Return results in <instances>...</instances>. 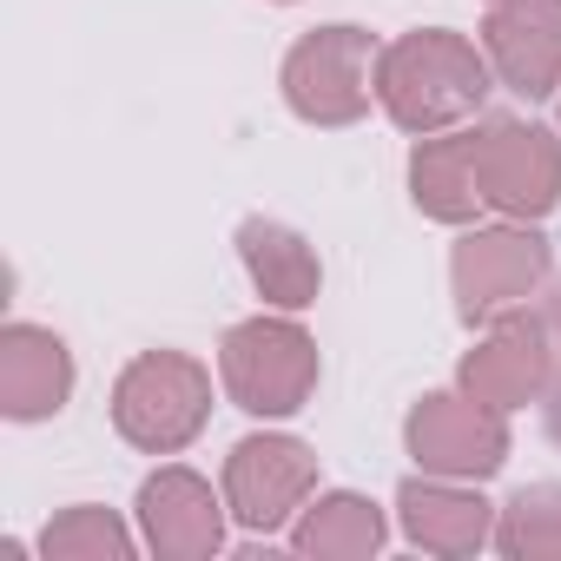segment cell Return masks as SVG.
Instances as JSON below:
<instances>
[{"instance_id":"cell-13","label":"cell","mask_w":561,"mask_h":561,"mask_svg":"<svg viewBox=\"0 0 561 561\" xmlns=\"http://www.w3.org/2000/svg\"><path fill=\"white\" fill-rule=\"evenodd\" d=\"M397 515H403V535L430 554H476L482 541H495V515L482 495L456 489L449 476L436 482H403L397 495Z\"/></svg>"},{"instance_id":"cell-11","label":"cell","mask_w":561,"mask_h":561,"mask_svg":"<svg viewBox=\"0 0 561 561\" xmlns=\"http://www.w3.org/2000/svg\"><path fill=\"white\" fill-rule=\"evenodd\" d=\"M482 47H489V67L502 73V87L548 100L561 87V0H495Z\"/></svg>"},{"instance_id":"cell-5","label":"cell","mask_w":561,"mask_h":561,"mask_svg":"<svg viewBox=\"0 0 561 561\" xmlns=\"http://www.w3.org/2000/svg\"><path fill=\"white\" fill-rule=\"evenodd\" d=\"M456 311L469 324H495L502 311H522L535 291H541V277H548V244L535 231H469L456 244Z\"/></svg>"},{"instance_id":"cell-2","label":"cell","mask_w":561,"mask_h":561,"mask_svg":"<svg viewBox=\"0 0 561 561\" xmlns=\"http://www.w3.org/2000/svg\"><path fill=\"white\" fill-rule=\"evenodd\" d=\"M211 416V370L185 351H146L113 383V423L133 449L172 456L185 449Z\"/></svg>"},{"instance_id":"cell-12","label":"cell","mask_w":561,"mask_h":561,"mask_svg":"<svg viewBox=\"0 0 561 561\" xmlns=\"http://www.w3.org/2000/svg\"><path fill=\"white\" fill-rule=\"evenodd\" d=\"M67 397H73V357L54 331L41 324L0 331V416L41 423V416H60Z\"/></svg>"},{"instance_id":"cell-15","label":"cell","mask_w":561,"mask_h":561,"mask_svg":"<svg viewBox=\"0 0 561 561\" xmlns=\"http://www.w3.org/2000/svg\"><path fill=\"white\" fill-rule=\"evenodd\" d=\"M410 192L430 218L462 225L482 205V179H476V133H430L410 159Z\"/></svg>"},{"instance_id":"cell-16","label":"cell","mask_w":561,"mask_h":561,"mask_svg":"<svg viewBox=\"0 0 561 561\" xmlns=\"http://www.w3.org/2000/svg\"><path fill=\"white\" fill-rule=\"evenodd\" d=\"M291 541L305 554H324V561H357V554L383 548V515H377V502L337 489V495H318L305 508V522L291 528Z\"/></svg>"},{"instance_id":"cell-7","label":"cell","mask_w":561,"mask_h":561,"mask_svg":"<svg viewBox=\"0 0 561 561\" xmlns=\"http://www.w3.org/2000/svg\"><path fill=\"white\" fill-rule=\"evenodd\" d=\"M476 179H482V205H495L508 218H541L561 198V146H554V133H541L528 119H482L476 126Z\"/></svg>"},{"instance_id":"cell-14","label":"cell","mask_w":561,"mask_h":561,"mask_svg":"<svg viewBox=\"0 0 561 561\" xmlns=\"http://www.w3.org/2000/svg\"><path fill=\"white\" fill-rule=\"evenodd\" d=\"M238 251H244V271H251V285L264 291V305H277V311L318 305L324 271H318V251H311L291 225H277V218H244Z\"/></svg>"},{"instance_id":"cell-17","label":"cell","mask_w":561,"mask_h":561,"mask_svg":"<svg viewBox=\"0 0 561 561\" xmlns=\"http://www.w3.org/2000/svg\"><path fill=\"white\" fill-rule=\"evenodd\" d=\"M495 548L508 561H561V482L522 489L495 522Z\"/></svg>"},{"instance_id":"cell-8","label":"cell","mask_w":561,"mask_h":561,"mask_svg":"<svg viewBox=\"0 0 561 561\" xmlns=\"http://www.w3.org/2000/svg\"><path fill=\"white\" fill-rule=\"evenodd\" d=\"M311 489H318V456L298 436H244L225 462V502L257 535L285 528Z\"/></svg>"},{"instance_id":"cell-6","label":"cell","mask_w":561,"mask_h":561,"mask_svg":"<svg viewBox=\"0 0 561 561\" xmlns=\"http://www.w3.org/2000/svg\"><path fill=\"white\" fill-rule=\"evenodd\" d=\"M410 436V456L430 469V476H449V482H482L508 462V430H502V410L476 403L469 390L462 397H423L403 423Z\"/></svg>"},{"instance_id":"cell-4","label":"cell","mask_w":561,"mask_h":561,"mask_svg":"<svg viewBox=\"0 0 561 561\" xmlns=\"http://www.w3.org/2000/svg\"><path fill=\"white\" fill-rule=\"evenodd\" d=\"M377 93V47L364 27H318L285 60V100L311 126H351L370 113Z\"/></svg>"},{"instance_id":"cell-19","label":"cell","mask_w":561,"mask_h":561,"mask_svg":"<svg viewBox=\"0 0 561 561\" xmlns=\"http://www.w3.org/2000/svg\"><path fill=\"white\" fill-rule=\"evenodd\" d=\"M548 436L561 443V383H554V397H548Z\"/></svg>"},{"instance_id":"cell-18","label":"cell","mask_w":561,"mask_h":561,"mask_svg":"<svg viewBox=\"0 0 561 561\" xmlns=\"http://www.w3.org/2000/svg\"><path fill=\"white\" fill-rule=\"evenodd\" d=\"M41 554H47V561H126V554H133V535H126V522H119L113 508L80 502V508H67V515L47 522Z\"/></svg>"},{"instance_id":"cell-20","label":"cell","mask_w":561,"mask_h":561,"mask_svg":"<svg viewBox=\"0 0 561 561\" xmlns=\"http://www.w3.org/2000/svg\"><path fill=\"white\" fill-rule=\"evenodd\" d=\"M548 331H554V344H561V285H554V305H548Z\"/></svg>"},{"instance_id":"cell-10","label":"cell","mask_w":561,"mask_h":561,"mask_svg":"<svg viewBox=\"0 0 561 561\" xmlns=\"http://www.w3.org/2000/svg\"><path fill=\"white\" fill-rule=\"evenodd\" d=\"M225 508H231V502H218L205 476H192V469H159V476H146V489H139L146 548L165 554V561H205V554L225 548Z\"/></svg>"},{"instance_id":"cell-3","label":"cell","mask_w":561,"mask_h":561,"mask_svg":"<svg viewBox=\"0 0 561 561\" xmlns=\"http://www.w3.org/2000/svg\"><path fill=\"white\" fill-rule=\"evenodd\" d=\"M225 397L251 416H291L318 390V344L285 318H251L218 344Z\"/></svg>"},{"instance_id":"cell-1","label":"cell","mask_w":561,"mask_h":561,"mask_svg":"<svg viewBox=\"0 0 561 561\" xmlns=\"http://www.w3.org/2000/svg\"><path fill=\"white\" fill-rule=\"evenodd\" d=\"M377 100L403 133H449L489 100V60L462 34H403L397 47L377 54Z\"/></svg>"},{"instance_id":"cell-9","label":"cell","mask_w":561,"mask_h":561,"mask_svg":"<svg viewBox=\"0 0 561 561\" xmlns=\"http://www.w3.org/2000/svg\"><path fill=\"white\" fill-rule=\"evenodd\" d=\"M548 324L528 318V311H502L495 331L462 357V390L489 410H522L548 390V370H554V351H548Z\"/></svg>"}]
</instances>
